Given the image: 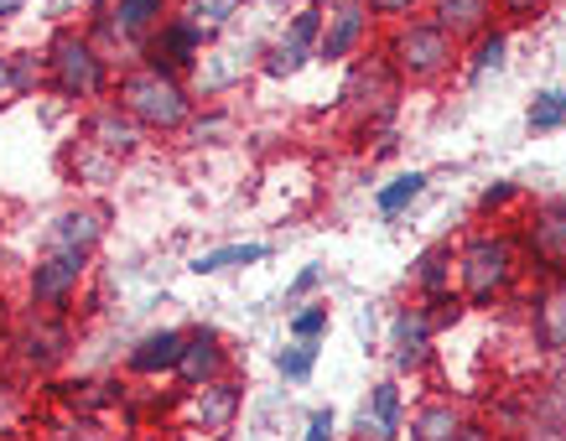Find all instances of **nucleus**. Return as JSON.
<instances>
[{
	"label": "nucleus",
	"instance_id": "obj_31",
	"mask_svg": "<svg viewBox=\"0 0 566 441\" xmlns=\"http://www.w3.org/2000/svg\"><path fill=\"white\" fill-rule=\"evenodd\" d=\"M369 6V17L375 21H385V27H395V21H411L427 0H364Z\"/></svg>",
	"mask_w": 566,
	"mask_h": 441
},
{
	"label": "nucleus",
	"instance_id": "obj_35",
	"mask_svg": "<svg viewBox=\"0 0 566 441\" xmlns=\"http://www.w3.org/2000/svg\"><path fill=\"white\" fill-rule=\"evenodd\" d=\"M323 265H307V271H302V275H296V281H292V291H286V302H302V296H307V291H317V286H323Z\"/></svg>",
	"mask_w": 566,
	"mask_h": 441
},
{
	"label": "nucleus",
	"instance_id": "obj_1",
	"mask_svg": "<svg viewBox=\"0 0 566 441\" xmlns=\"http://www.w3.org/2000/svg\"><path fill=\"white\" fill-rule=\"evenodd\" d=\"M452 275H458V296L468 306H499L520 286V275H525L520 234H510V229H479V234H468L458 244Z\"/></svg>",
	"mask_w": 566,
	"mask_h": 441
},
{
	"label": "nucleus",
	"instance_id": "obj_22",
	"mask_svg": "<svg viewBox=\"0 0 566 441\" xmlns=\"http://www.w3.org/2000/svg\"><path fill=\"white\" fill-rule=\"evenodd\" d=\"M452 260H458V244H431V250H421L416 255V271H411V281H416V291L421 296H447L452 291Z\"/></svg>",
	"mask_w": 566,
	"mask_h": 441
},
{
	"label": "nucleus",
	"instance_id": "obj_27",
	"mask_svg": "<svg viewBox=\"0 0 566 441\" xmlns=\"http://www.w3.org/2000/svg\"><path fill=\"white\" fill-rule=\"evenodd\" d=\"M275 369H281L286 385H307L312 369H317V343H296L292 338V348H281V354H275Z\"/></svg>",
	"mask_w": 566,
	"mask_h": 441
},
{
	"label": "nucleus",
	"instance_id": "obj_40",
	"mask_svg": "<svg viewBox=\"0 0 566 441\" xmlns=\"http://www.w3.org/2000/svg\"><path fill=\"white\" fill-rule=\"evenodd\" d=\"M354 441H364V437H354Z\"/></svg>",
	"mask_w": 566,
	"mask_h": 441
},
{
	"label": "nucleus",
	"instance_id": "obj_25",
	"mask_svg": "<svg viewBox=\"0 0 566 441\" xmlns=\"http://www.w3.org/2000/svg\"><path fill=\"white\" fill-rule=\"evenodd\" d=\"M468 48H473V52H468V78L479 84V78H489V73L504 69V52H510V32H504V27H489V32L473 36Z\"/></svg>",
	"mask_w": 566,
	"mask_h": 441
},
{
	"label": "nucleus",
	"instance_id": "obj_21",
	"mask_svg": "<svg viewBox=\"0 0 566 441\" xmlns=\"http://www.w3.org/2000/svg\"><path fill=\"white\" fill-rule=\"evenodd\" d=\"M468 426V410L458 400H427L411 416V441H452Z\"/></svg>",
	"mask_w": 566,
	"mask_h": 441
},
{
	"label": "nucleus",
	"instance_id": "obj_17",
	"mask_svg": "<svg viewBox=\"0 0 566 441\" xmlns=\"http://www.w3.org/2000/svg\"><path fill=\"white\" fill-rule=\"evenodd\" d=\"M104 239V208H63V213H52L48 234H42V250H84L94 255Z\"/></svg>",
	"mask_w": 566,
	"mask_h": 441
},
{
	"label": "nucleus",
	"instance_id": "obj_9",
	"mask_svg": "<svg viewBox=\"0 0 566 441\" xmlns=\"http://www.w3.org/2000/svg\"><path fill=\"white\" fill-rule=\"evenodd\" d=\"M317 36H323V6H302L292 17V27L265 48V63H260L265 78H296L317 57Z\"/></svg>",
	"mask_w": 566,
	"mask_h": 441
},
{
	"label": "nucleus",
	"instance_id": "obj_32",
	"mask_svg": "<svg viewBox=\"0 0 566 441\" xmlns=\"http://www.w3.org/2000/svg\"><path fill=\"white\" fill-rule=\"evenodd\" d=\"M546 6H551V0H494V11L504 21H515V27H520V21H535Z\"/></svg>",
	"mask_w": 566,
	"mask_h": 441
},
{
	"label": "nucleus",
	"instance_id": "obj_36",
	"mask_svg": "<svg viewBox=\"0 0 566 441\" xmlns=\"http://www.w3.org/2000/svg\"><path fill=\"white\" fill-rule=\"evenodd\" d=\"M520 441H566V421H531Z\"/></svg>",
	"mask_w": 566,
	"mask_h": 441
},
{
	"label": "nucleus",
	"instance_id": "obj_7",
	"mask_svg": "<svg viewBox=\"0 0 566 441\" xmlns=\"http://www.w3.org/2000/svg\"><path fill=\"white\" fill-rule=\"evenodd\" d=\"M88 260L94 255H84V250H42V260L27 271V296H32V306H42V312L69 306L73 296H78V286H84Z\"/></svg>",
	"mask_w": 566,
	"mask_h": 441
},
{
	"label": "nucleus",
	"instance_id": "obj_20",
	"mask_svg": "<svg viewBox=\"0 0 566 441\" xmlns=\"http://www.w3.org/2000/svg\"><path fill=\"white\" fill-rule=\"evenodd\" d=\"M427 17L442 27L458 48H468L473 36L494 27V0H427Z\"/></svg>",
	"mask_w": 566,
	"mask_h": 441
},
{
	"label": "nucleus",
	"instance_id": "obj_39",
	"mask_svg": "<svg viewBox=\"0 0 566 441\" xmlns=\"http://www.w3.org/2000/svg\"><path fill=\"white\" fill-rule=\"evenodd\" d=\"M307 6H323V0H307Z\"/></svg>",
	"mask_w": 566,
	"mask_h": 441
},
{
	"label": "nucleus",
	"instance_id": "obj_10",
	"mask_svg": "<svg viewBox=\"0 0 566 441\" xmlns=\"http://www.w3.org/2000/svg\"><path fill=\"white\" fill-rule=\"evenodd\" d=\"M431 338H437V317L427 302L400 306L390 317V364L395 374H421L431 364Z\"/></svg>",
	"mask_w": 566,
	"mask_h": 441
},
{
	"label": "nucleus",
	"instance_id": "obj_12",
	"mask_svg": "<svg viewBox=\"0 0 566 441\" xmlns=\"http://www.w3.org/2000/svg\"><path fill=\"white\" fill-rule=\"evenodd\" d=\"M531 338L541 354L566 358V275H546L531 296Z\"/></svg>",
	"mask_w": 566,
	"mask_h": 441
},
{
	"label": "nucleus",
	"instance_id": "obj_5",
	"mask_svg": "<svg viewBox=\"0 0 566 441\" xmlns=\"http://www.w3.org/2000/svg\"><path fill=\"white\" fill-rule=\"evenodd\" d=\"M208 42H213V32L177 11V17H167L151 36H146V48H140V63H151V69L177 73V78H182V73H192L198 63H203Z\"/></svg>",
	"mask_w": 566,
	"mask_h": 441
},
{
	"label": "nucleus",
	"instance_id": "obj_28",
	"mask_svg": "<svg viewBox=\"0 0 566 441\" xmlns=\"http://www.w3.org/2000/svg\"><path fill=\"white\" fill-rule=\"evenodd\" d=\"M327 323H333V312H327V302H307L292 312V323H286V333H292L296 343H317L327 333Z\"/></svg>",
	"mask_w": 566,
	"mask_h": 441
},
{
	"label": "nucleus",
	"instance_id": "obj_18",
	"mask_svg": "<svg viewBox=\"0 0 566 441\" xmlns=\"http://www.w3.org/2000/svg\"><path fill=\"white\" fill-rule=\"evenodd\" d=\"M182 343H188V333H177V327H151V333H140L136 348L125 354V369L140 374V379H161V374H177Z\"/></svg>",
	"mask_w": 566,
	"mask_h": 441
},
{
	"label": "nucleus",
	"instance_id": "obj_8",
	"mask_svg": "<svg viewBox=\"0 0 566 441\" xmlns=\"http://www.w3.org/2000/svg\"><path fill=\"white\" fill-rule=\"evenodd\" d=\"M375 32V17L364 0H327L323 6V36H317V63H348Z\"/></svg>",
	"mask_w": 566,
	"mask_h": 441
},
{
	"label": "nucleus",
	"instance_id": "obj_2",
	"mask_svg": "<svg viewBox=\"0 0 566 441\" xmlns=\"http://www.w3.org/2000/svg\"><path fill=\"white\" fill-rule=\"evenodd\" d=\"M115 104L136 119L146 136H177L198 119V94L188 88V78L161 73L151 63H136L115 78Z\"/></svg>",
	"mask_w": 566,
	"mask_h": 441
},
{
	"label": "nucleus",
	"instance_id": "obj_16",
	"mask_svg": "<svg viewBox=\"0 0 566 441\" xmlns=\"http://www.w3.org/2000/svg\"><path fill=\"white\" fill-rule=\"evenodd\" d=\"M88 146H99L109 161H130V156L140 151V140H146V130H140L136 119L125 115L120 104H99L94 115H88Z\"/></svg>",
	"mask_w": 566,
	"mask_h": 441
},
{
	"label": "nucleus",
	"instance_id": "obj_14",
	"mask_svg": "<svg viewBox=\"0 0 566 441\" xmlns=\"http://www.w3.org/2000/svg\"><path fill=\"white\" fill-rule=\"evenodd\" d=\"M17 354L27 358L32 369H57V364H63V354H69V327L57 323V312L32 306V317H27L17 333Z\"/></svg>",
	"mask_w": 566,
	"mask_h": 441
},
{
	"label": "nucleus",
	"instance_id": "obj_26",
	"mask_svg": "<svg viewBox=\"0 0 566 441\" xmlns=\"http://www.w3.org/2000/svg\"><path fill=\"white\" fill-rule=\"evenodd\" d=\"M525 125H531L535 136H546V130H562V125H566V84L541 88V94L531 99V109H525Z\"/></svg>",
	"mask_w": 566,
	"mask_h": 441
},
{
	"label": "nucleus",
	"instance_id": "obj_3",
	"mask_svg": "<svg viewBox=\"0 0 566 441\" xmlns=\"http://www.w3.org/2000/svg\"><path fill=\"white\" fill-rule=\"evenodd\" d=\"M379 57H385V69L395 73V84L427 88L463 63V48H458L431 17H411V21H395L390 27Z\"/></svg>",
	"mask_w": 566,
	"mask_h": 441
},
{
	"label": "nucleus",
	"instance_id": "obj_13",
	"mask_svg": "<svg viewBox=\"0 0 566 441\" xmlns=\"http://www.w3.org/2000/svg\"><path fill=\"white\" fill-rule=\"evenodd\" d=\"M223 374H229V348H223L219 333H213V327L188 333L182 358H177V385H182V390H203V385L223 379Z\"/></svg>",
	"mask_w": 566,
	"mask_h": 441
},
{
	"label": "nucleus",
	"instance_id": "obj_33",
	"mask_svg": "<svg viewBox=\"0 0 566 441\" xmlns=\"http://www.w3.org/2000/svg\"><path fill=\"white\" fill-rule=\"evenodd\" d=\"M520 198L515 182H499V187H483L479 192V213H499V208H510Z\"/></svg>",
	"mask_w": 566,
	"mask_h": 441
},
{
	"label": "nucleus",
	"instance_id": "obj_29",
	"mask_svg": "<svg viewBox=\"0 0 566 441\" xmlns=\"http://www.w3.org/2000/svg\"><path fill=\"white\" fill-rule=\"evenodd\" d=\"M244 0H188L182 6V17H192L198 27H208V32H219V27H229V21L240 17Z\"/></svg>",
	"mask_w": 566,
	"mask_h": 441
},
{
	"label": "nucleus",
	"instance_id": "obj_23",
	"mask_svg": "<svg viewBox=\"0 0 566 441\" xmlns=\"http://www.w3.org/2000/svg\"><path fill=\"white\" fill-rule=\"evenodd\" d=\"M260 260H271V244H219V250H203V255L192 260V275H219V271H234V265H260Z\"/></svg>",
	"mask_w": 566,
	"mask_h": 441
},
{
	"label": "nucleus",
	"instance_id": "obj_38",
	"mask_svg": "<svg viewBox=\"0 0 566 441\" xmlns=\"http://www.w3.org/2000/svg\"><path fill=\"white\" fill-rule=\"evenodd\" d=\"M27 11V0H0V21H11V17H21Z\"/></svg>",
	"mask_w": 566,
	"mask_h": 441
},
{
	"label": "nucleus",
	"instance_id": "obj_19",
	"mask_svg": "<svg viewBox=\"0 0 566 441\" xmlns=\"http://www.w3.org/2000/svg\"><path fill=\"white\" fill-rule=\"evenodd\" d=\"M400 379H379L369 400L359 406V437L364 441H400L406 431V416H400Z\"/></svg>",
	"mask_w": 566,
	"mask_h": 441
},
{
	"label": "nucleus",
	"instance_id": "obj_30",
	"mask_svg": "<svg viewBox=\"0 0 566 441\" xmlns=\"http://www.w3.org/2000/svg\"><path fill=\"white\" fill-rule=\"evenodd\" d=\"M27 88H32V69H27V57H6V52H0V109H6V104H17Z\"/></svg>",
	"mask_w": 566,
	"mask_h": 441
},
{
	"label": "nucleus",
	"instance_id": "obj_11",
	"mask_svg": "<svg viewBox=\"0 0 566 441\" xmlns=\"http://www.w3.org/2000/svg\"><path fill=\"white\" fill-rule=\"evenodd\" d=\"M172 17V0H109L94 21V32L109 36V42H130V48H146V36Z\"/></svg>",
	"mask_w": 566,
	"mask_h": 441
},
{
	"label": "nucleus",
	"instance_id": "obj_15",
	"mask_svg": "<svg viewBox=\"0 0 566 441\" xmlns=\"http://www.w3.org/2000/svg\"><path fill=\"white\" fill-rule=\"evenodd\" d=\"M240 400H244V385L234 379V374H223V379H213V385H203V390H188V416L198 431H229L234 426V416H240Z\"/></svg>",
	"mask_w": 566,
	"mask_h": 441
},
{
	"label": "nucleus",
	"instance_id": "obj_6",
	"mask_svg": "<svg viewBox=\"0 0 566 441\" xmlns=\"http://www.w3.org/2000/svg\"><path fill=\"white\" fill-rule=\"evenodd\" d=\"M520 250L541 275H566V198H541L525 213Z\"/></svg>",
	"mask_w": 566,
	"mask_h": 441
},
{
	"label": "nucleus",
	"instance_id": "obj_37",
	"mask_svg": "<svg viewBox=\"0 0 566 441\" xmlns=\"http://www.w3.org/2000/svg\"><path fill=\"white\" fill-rule=\"evenodd\" d=\"M452 441H504V437H499L494 426H479V421H468V426H463V431H458V437H452Z\"/></svg>",
	"mask_w": 566,
	"mask_h": 441
},
{
	"label": "nucleus",
	"instance_id": "obj_4",
	"mask_svg": "<svg viewBox=\"0 0 566 441\" xmlns=\"http://www.w3.org/2000/svg\"><path fill=\"white\" fill-rule=\"evenodd\" d=\"M42 73H48V88L57 99L73 104H99L104 94H115V78H109V57L88 32H57L48 42V57H42Z\"/></svg>",
	"mask_w": 566,
	"mask_h": 441
},
{
	"label": "nucleus",
	"instance_id": "obj_24",
	"mask_svg": "<svg viewBox=\"0 0 566 441\" xmlns=\"http://www.w3.org/2000/svg\"><path fill=\"white\" fill-rule=\"evenodd\" d=\"M427 182H431L427 171H400V177H390V182L375 192V213H379V219H400V213H406V208L427 192Z\"/></svg>",
	"mask_w": 566,
	"mask_h": 441
},
{
	"label": "nucleus",
	"instance_id": "obj_34",
	"mask_svg": "<svg viewBox=\"0 0 566 441\" xmlns=\"http://www.w3.org/2000/svg\"><path fill=\"white\" fill-rule=\"evenodd\" d=\"M333 410H312L307 416V431H302V441H338V431H333Z\"/></svg>",
	"mask_w": 566,
	"mask_h": 441
}]
</instances>
